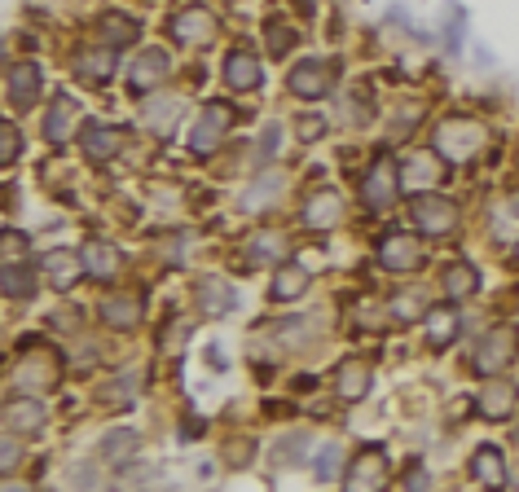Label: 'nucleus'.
I'll use <instances>...</instances> for the list:
<instances>
[{"label": "nucleus", "instance_id": "9", "mask_svg": "<svg viewBox=\"0 0 519 492\" xmlns=\"http://www.w3.org/2000/svg\"><path fill=\"white\" fill-rule=\"evenodd\" d=\"M220 80H225L229 93H256L264 84V62L251 49H229L225 62H220Z\"/></svg>", "mask_w": 519, "mask_h": 492}, {"label": "nucleus", "instance_id": "37", "mask_svg": "<svg viewBox=\"0 0 519 492\" xmlns=\"http://www.w3.org/2000/svg\"><path fill=\"white\" fill-rule=\"evenodd\" d=\"M18 154H22V132H18L9 119H5V123H0V163H5V167H14Z\"/></svg>", "mask_w": 519, "mask_h": 492}, {"label": "nucleus", "instance_id": "41", "mask_svg": "<svg viewBox=\"0 0 519 492\" xmlns=\"http://www.w3.org/2000/svg\"><path fill=\"white\" fill-rule=\"evenodd\" d=\"M432 488V475H427L423 462H410V471H405V492H427Z\"/></svg>", "mask_w": 519, "mask_h": 492}, {"label": "nucleus", "instance_id": "28", "mask_svg": "<svg viewBox=\"0 0 519 492\" xmlns=\"http://www.w3.org/2000/svg\"><path fill=\"white\" fill-rule=\"evenodd\" d=\"M423 321H427V343H432V348H449L462 330V317L454 308H432Z\"/></svg>", "mask_w": 519, "mask_h": 492}, {"label": "nucleus", "instance_id": "7", "mask_svg": "<svg viewBox=\"0 0 519 492\" xmlns=\"http://www.w3.org/2000/svg\"><path fill=\"white\" fill-rule=\"evenodd\" d=\"M220 36V18L207 5H190L172 18V40L185 44V49H207Z\"/></svg>", "mask_w": 519, "mask_h": 492}, {"label": "nucleus", "instance_id": "5", "mask_svg": "<svg viewBox=\"0 0 519 492\" xmlns=\"http://www.w3.org/2000/svg\"><path fill=\"white\" fill-rule=\"evenodd\" d=\"M339 80V62H326V58H300L286 75V88L304 102H322V97L335 88Z\"/></svg>", "mask_w": 519, "mask_h": 492}, {"label": "nucleus", "instance_id": "25", "mask_svg": "<svg viewBox=\"0 0 519 492\" xmlns=\"http://www.w3.org/2000/svg\"><path fill=\"white\" fill-rule=\"evenodd\" d=\"M80 273H84L80 251H49L44 255V277H49L58 290H71L75 282H80Z\"/></svg>", "mask_w": 519, "mask_h": 492}, {"label": "nucleus", "instance_id": "8", "mask_svg": "<svg viewBox=\"0 0 519 492\" xmlns=\"http://www.w3.org/2000/svg\"><path fill=\"white\" fill-rule=\"evenodd\" d=\"M410 220L432 238H445V233L458 229V207L440 194H414L410 198Z\"/></svg>", "mask_w": 519, "mask_h": 492}, {"label": "nucleus", "instance_id": "48", "mask_svg": "<svg viewBox=\"0 0 519 492\" xmlns=\"http://www.w3.org/2000/svg\"><path fill=\"white\" fill-rule=\"evenodd\" d=\"M515 255H519V246H515Z\"/></svg>", "mask_w": 519, "mask_h": 492}, {"label": "nucleus", "instance_id": "18", "mask_svg": "<svg viewBox=\"0 0 519 492\" xmlns=\"http://www.w3.org/2000/svg\"><path fill=\"white\" fill-rule=\"evenodd\" d=\"M40 71L31 62H14L5 71V97H9V106H18V110H36L40 102Z\"/></svg>", "mask_w": 519, "mask_h": 492}, {"label": "nucleus", "instance_id": "45", "mask_svg": "<svg viewBox=\"0 0 519 492\" xmlns=\"http://www.w3.org/2000/svg\"><path fill=\"white\" fill-rule=\"evenodd\" d=\"M207 365H212V369H225V356H220V348H207Z\"/></svg>", "mask_w": 519, "mask_h": 492}, {"label": "nucleus", "instance_id": "34", "mask_svg": "<svg viewBox=\"0 0 519 492\" xmlns=\"http://www.w3.org/2000/svg\"><path fill=\"white\" fill-rule=\"evenodd\" d=\"M247 260L251 264H286V238L282 233H256V238L247 242Z\"/></svg>", "mask_w": 519, "mask_h": 492}, {"label": "nucleus", "instance_id": "16", "mask_svg": "<svg viewBox=\"0 0 519 492\" xmlns=\"http://www.w3.org/2000/svg\"><path fill=\"white\" fill-rule=\"evenodd\" d=\"M80 260H84V273L97 277V282H115L119 268H124V255H119V246L106 242V238H88V242L80 246Z\"/></svg>", "mask_w": 519, "mask_h": 492}, {"label": "nucleus", "instance_id": "29", "mask_svg": "<svg viewBox=\"0 0 519 492\" xmlns=\"http://www.w3.org/2000/svg\"><path fill=\"white\" fill-rule=\"evenodd\" d=\"M137 449H141V435L132 431V427H115V431H106V440H102V457H106L110 466L132 462Z\"/></svg>", "mask_w": 519, "mask_h": 492}, {"label": "nucleus", "instance_id": "15", "mask_svg": "<svg viewBox=\"0 0 519 492\" xmlns=\"http://www.w3.org/2000/svg\"><path fill=\"white\" fill-rule=\"evenodd\" d=\"M471 475H476L480 488L506 492V484H511V466H506V457H502L498 444H480V449L471 453Z\"/></svg>", "mask_w": 519, "mask_h": 492}, {"label": "nucleus", "instance_id": "12", "mask_svg": "<svg viewBox=\"0 0 519 492\" xmlns=\"http://www.w3.org/2000/svg\"><path fill=\"white\" fill-rule=\"evenodd\" d=\"M374 387V365L366 356H348V361L335 365V396L348 400V405H357L361 396Z\"/></svg>", "mask_w": 519, "mask_h": 492}, {"label": "nucleus", "instance_id": "38", "mask_svg": "<svg viewBox=\"0 0 519 492\" xmlns=\"http://www.w3.org/2000/svg\"><path fill=\"white\" fill-rule=\"evenodd\" d=\"M185 334H194V321H172V326L159 334V348H163V352H181Z\"/></svg>", "mask_w": 519, "mask_h": 492}, {"label": "nucleus", "instance_id": "32", "mask_svg": "<svg viewBox=\"0 0 519 492\" xmlns=\"http://www.w3.org/2000/svg\"><path fill=\"white\" fill-rule=\"evenodd\" d=\"M80 75L84 80H93V84H106L110 75H115V66H119V49H88L80 53Z\"/></svg>", "mask_w": 519, "mask_h": 492}, {"label": "nucleus", "instance_id": "2", "mask_svg": "<svg viewBox=\"0 0 519 492\" xmlns=\"http://www.w3.org/2000/svg\"><path fill=\"white\" fill-rule=\"evenodd\" d=\"M396 194H401V167H396V159L388 150L374 154L370 172L361 176V203H366V211H388L396 203Z\"/></svg>", "mask_w": 519, "mask_h": 492}, {"label": "nucleus", "instance_id": "3", "mask_svg": "<svg viewBox=\"0 0 519 492\" xmlns=\"http://www.w3.org/2000/svg\"><path fill=\"white\" fill-rule=\"evenodd\" d=\"M229 128H234V110H229L225 102H207L203 110H198L194 128H190V154H198V159L216 154L220 145L229 141Z\"/></svg>", "mask_w": 519, "mask_h": 492}, {"label": "nucleus", "instance_id": "42", "mask_svg": "<svg viewBox=\"0 0 519 492\" xmlns=\"http://www.w3.org/2000/svg\"><path fill=\"white\" fill-rule=\"evenodd\" d=\"M22 462V449L14 444V431H5V457H0V466H5V475H14V466Z\"/></svg>", "mask_w": 519, "mask_h": 492}, {"label": "nucleus", "instance_id": "35", "mask_svg": "<svg viewBox=\"0 0 519 492\" xmlns=\"http://www.w3.org/2000/svg\"><path fill=\"white\" fill-rule=\"evenodd\" d=\"M264 36H269V58H286V53L295 49V40H300V36H295L291 27H286L282 18L264 22Z\"/></svg>", "mask_w": 519, "mask_h": 492}, {"label": "nucleus", "instance_id": "1", "mask_svg": "<svg viewBox=\"0 0 519 492\" xmlns=\"http://www.w3.org/2000/svg\"><path fill=\"white\" fill-rule=\"evenodd\" d=\"M484 141H489L484 123L467 119V115H449V119H440V123H436V132H432V150H436L445 163H467V159H476V154L484 150Z\"/></svg>", "mask_w": 519, "mask_h": 492}, {"label": "nucleus", "instance_id": "23", "mask_svg": "<svg viewBox=\"0 0 519 492\" xmlns=\"http://www.w3.org/2000/svg\"><path fill=\"white\" fill-rule=\"evenodd\" d=\"M194 308L203 312V317H225V312L234 308V286L220 282V277H203L194 290Z\"/></svg>", "mask_w": 519, "mask_h": 492}, {"label": "nucleus", "instance_id": "40", "mask_svg": "<svg viewBox=\"0 0 519 492\" xmlns=\"http://www.w3.org/2000/svg\"><path fill=\"white\" fill-rule=\"evenodd\" d=\"M392 312H396L401 321H414V312H423V317H427L432 308L418 304V295H396V299H392Z\"/></svg>", "mask_w": 519, "mask_h": 492}, {"label": "nucleus", "instance_id": "36", "mask_svg": "<svg viewBox=\"0 0 519 492\" xmlns=\"http://www.w3.org/2000/svg\"><path fill=\"white\" fill-rule=\"evenodd\" d=\"M313 471H317V479H322V484H330V479L344 471V449H339V444H322V453H317Z\"/></svg>", "mask_w": 519, "mask_h": 492}, {"label": "nucleus", "instance_id": "26", "mask_svg": "<svg viewBox=\"0 0 519 492\" xmlns=\"http://www.w3.org/2000/svg\"><path fill=\"white\" fill-rule=\"evenodd\" d=\"M308 290V268L304 264H278L273 268V282H269V295L278 299V304H286V299H300Z\"/></svg>", "mask_w": 519, "mask_h": 492}, {"label": "nucleus", "instance_id": "33", "mask_svg": "<svg viewBox=\"0 0 519 492\" xmlns=\"http://www.w3.org/2000/svg\"><path fill=\"white\" fill-rule=\"evenodd\" d=\"M181 102H176V97H163V102H159V97H154V102L146 106V110H141V119H146V128L150 132H159V137H168V132L176 128V119H181Z\"/></svg>", "mask_w": 519, "mask_h": 492}, {"label": "nucleus", "instance_id": "27", "mask_svg": "<svg viewBox=\"0 0 519 492\" xmlns=\"http://www.w3.org/2000/svg\"><path fill=\"white\" fill-rule=\"evenodd\" d=\"M14 383H18V387H53V383H58V356L44 352L40 361H36V356H22Z\"/></svg>", "mask_w": 519, "mask_h": 492}, {"label": "nucleus", "instance_id": "20", "mask_svg": "<svg viewBox=\"0 0 519 492\" xmlns=\"http://www.w3.org/2000/svg\"><path fill=\"white\" fill-rule=\"evenodd\" d=\"M282 189H286V176L282 172H260L256 181H251L247 189H242V198H238V207L247 211V216H260L264 207H273L282 198Z\"/></svg>", "mask_w": 519, "mask_h": 492}, {"label": "nucleus", "instance_id": "46", "mask_svg": "<svg viewBox=\"0 0 519 492\" xmlns=\"http://www.w3.org/2000/svg\"><path fill=\"white\" fill-rule=\"evenodd\" d=\"M506 488H511V492H519V462L511 466V484H506Z\"/></svg>", "mask_w": 519, "mask_h": 492}, {"label": "nucleus", "instance_id": "19", "mask_svg": "<svg viewBox=\"0 0 519 492\" xmlns=\"http://www.w3.org/2000/svg\"><path fill=\"white\" fill-rule=\"evenodd\" d=\"M168 75H172V58H168V53H163V49H146L137 62H132L128 84H132V93H150V88H159Z\"/></svg>", "mask_w": 519, "mask_h": 492}, {"label": "nucleus", "instance_id": "47", "mask_svg": "<svg viewBox=\"0 0 519 492\" xmlns=\"http://www.w3.org/2000/svg\"><path fill=\"white\" fill-rule=\"evenodd\" d=\"M5 492H31L27 484H14V479H5Z\"/></svg>", "mask_w": 519, "mask_h": 492}, {"label": "nucleus", "instance_id": "13", "mask_svg": "<svg viewBox=\"0 0 519 492\" xmlns=\"http://www.w3.org/2000/svg\"><path fill=\"white\" fill-rule=\"evenodd\" d=\"M339 216H344V203H339L335 189H313V194L304 198V207H300V225L313 229V233L335 229Z\"/></svg>", "mask_w": 519, "mask_h": 492}, {"label": "nucleus", "instance_id": "11", "mask_svg": "<svg viewBox=\"0 0 519 492\" xmlns=\"http://www.w3.org/2000/svg\"><path fill=\"white\" fill-rule=\"evenodd\" d=\"M124 141H128V132H124V128H115V123H97V119H88L84 128H80V145H84V154H88L93 163L115 159V154L124 150Z\"/></svg>", "mask_w": 519, "mask_h": 492}, {"label": "nucleus", "instance_id": "10", "mask_svg": "<svg viewBox=\"0 0 519 492\" xmlns=\"http://www.w3.org/2000/svg\"><path fill=\"white\" fill-rule=\"evenodd\" d=\"M379 264L388 268V273H414V268L423 264V242H418L414 233H388V238L379 242Z\"/></svg>", "mask_w": 519, "mask_h": 492}, {"label": "nucleus", "instance_id": "4", "mask_svg": "<svg viewBox=\"0 0 519 492\" xmlns=\"http://www.w3.org/2000/svg\"><path fill=\"white\" fill-rule=\"evenodd\" d=\"M519 356V334L511 326H493L484 339L476 343V352H471V369L484 378H498L506 365H511Z\"/></svg>", "mask_w": 519, "mask_h": 492}, {"label": "nucleus", "instance_id": "14", "mask_svg": "<svg viewBox=\"0 0 519 492\" xmlns=\"http://www.w3.org/2000/svg\"><path fill=\"white\" fill-rule=\"evenodd\" d=\"M519 405V387L515 383H506V378H493V383H484L480 387V396H476V413L484 422H506L515 413Z\"/></svg>", "mask_w": 519, "mask_h": 492}, {"label": "nucleus", "instance_id": "43", "mask_svg": "<svg viewBox=\"0 0 519 492\" xmlns=\"http://www.w3.org/2000/svg\"><path fill=\"white\" fill-rule=\"evenodd\" d=\"M278 150V123H269V132L260 137V154H273Z\"/></svg>", "mask_w": 519, "mask_h": 492}, {"label": "nucleus", "instance_id": "39", "mask_svg": "<svg viewBox=\"0 0 519 492\" xmlns=\"http://www.w3.org/2000/svg\"><path fill=\"white\" fill-rule=\"evenodd\" d=\"M295 137L300 141H322L326 137V119L322 115H300L295 119Z\"/></svg>", "mask_w": 519, "mask_h": 492}, {"label": "nucleus", "instance_id": "24", "mask_svg": "<svg viewBox=\"0 0 519 492\" xmlns=\"http://www.w3.org/2000/svg\"><path fill=\"white\" fill-rule=\"evenodd\" d=\"M440 290H445V299H467L480 290V268L467 264V260H454L440 268Z\"/></svg>", "mask_w": 519, "mask_h": 492}, {"label": "nucleus", "instance_id": "31", "mask_svg": "<svg viewBox=\"0 0 519 492\" xmlns=\"http://www.w3.org/2000/svg\"><path fill=\"white\" fill-rule=\"evenodd\" d=\"M36 290H40V277H36V268L5 260V299H18V304H27V299L36 295Z\"/></svg>", "mask_w": 519, "mask_h": 492}, {"label": "nucleus", "instance_id": "6", "mask_svg": "<svg viewBox=\"0 0 519 492\" xmlns=\"http://www.w3.org/2000/svg\"><path fill=\"white\" fill-rule=\"evenodd\" d=\"M388 479H392L388 453H383L379 444H374V449H361V453L348 462V471H344V492H388Z\"/></svg>", "mask_w": 519, "mask_h": 492}, {"label": "nucleus", "instance_id": "17", "mask_svg": "<svg viewBox=\"0 0 519 492\" xmlns=\"http://www.w3.org/2000/svg\"><path fill=\"white\" fill-rule=\"evenodd\" d=\"M141 312H146V304H141L137 290H115V295H106L102 304H97V317H102L110 330H137Z\"/></svg>", "mask_w": 519, "mask_h": 492}, {"label": "nucleus", "instance_id": "22", "mask_svg": "<svg viewBox=\"0 0 519 492\" xmlns=\"http://www.w3.org/2000/svg\"><path fill=\"white\" fill-rule=\"evenodd\" d=\"M97 36H102L106 49H124V44H137L141 22L124 14V9H106V14L97 18Z\"/></svg>", "mask_w": 519, "mask_h": 492}, {"label": "nucleus", "instance_id": "44", "mask_svg": "<svg viewBox=\"0 0 519 492\" xmlns=\"http://www.w3.org/2000/svg\"><path fill=\"white\" fill-rule=\"evenodd\" d=\"M5 246H9V251H14V246L22 251V246H27V238H22V233H14V229H9V233H5Z\"/></svg>", "mask_w": 519, "mask_h": 492}, {"label": "nucleus", "instance_id": "21", "mask_svg": "<svg viewBox=\"0 0 519 492\" xmlns=\"http://www.w3.org/2000/svg\"><path fill=\"white\" fill-rule=\"evenodd\" d=\"M44 422H49V409H44V400H36V396H18L5 405V431L31 435V431H40Z\"/></svg>", "mask_w": 519, "mask_h": 492}, {"label": "nucleus", "instance_id": "30", "mask_svg": "<svg viewBox=\"0 0 519 492\" xmlns=\"http://www.w3.org/2000/svg\"><path fill=\"white\" fill-rule=\"evenodd\" d=\"M71 97H53V106L44 110V141L49 145H66L71 141Z\"/></svg>", "mask_w": 519, "mask_h": 492}]
</instances>
